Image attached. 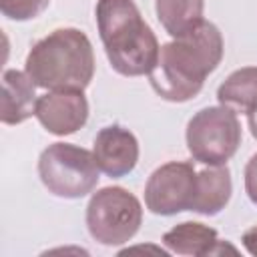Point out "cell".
<instances>
[{"label": "cell", "instance_id": "8fae6325", "mask_svg": "<svg viewBox=\"0 0 257 257\" xmlns=\"http://www.w3.org/2000/svg\"><path fill=\"white\" fill-rule=\"evenodd\" d=\"M36 100V84L26 72L16 68L4 70L0 100V120L4 124H20L30 118L34 114Z\"/></svg>", "mask_w": 257, "mask_h": 257}, {"label": "cell", "instance_id": "ba28073f", "mask_svg": "<svg viewBox=\"0 0 257 257\" xmlns=\"http://www.w3.org/2000/svg\"><path fill=\"white\" fill-rule=\"evenodd\" d=\"M34 116L50 135H74L88 120V100L82 90H50L38 96Z\"/></svg>", "mask_w": 257, "mask_h": 257}, {"label": "cell", "instance_id": "277c9868", "mask_svg": "<svg viewBox=\"0 0 257 257\" xmlns=\"http://www.w3.org/2000/svg\"><path fill=\"white\" fill-rule=\"evenodd\" d=\"M98 165L92 151L72 143H52L38 157L42 185L60 199H82L98 185Z\"/></svg>", "mask_w": 257, "mask_h": 257}, {"label": "cell", "instance_id": "9a60e30c", "mask_svg": "<svg viewBox=\"0 0 257 257\" xmlns=\"http://www.w3.org/2000/svg\"><path fill=\"white\" fill-rule=\"evenodd\" d=\"M50 0H0V10L6 18L24 22L40 16L48 8Z\"/></svg>", "mask_w": 257, "mask_h": 257}, {"label": "cell", "instance_id": "5bb4252c", "mask_svg": "<svg viewBox=\"0 0 257 257\" xmlns=\"http://www.w3.org/2000/svg\"><path fill=\"white\" fill-rule=\"evenodd\" d=\"M205 0H155V12L161 26L173 38L197 28L205 18Z\"/></svg>", "mask_w": 257, "mask_h": 257}, {"label": "cell", "instance_id": "30bf717a", "mask_svg": "<svg viewBox=\"0 0 257 257\" xmlns=\"http://www.w3.org/2000/svg\"><path fill=\"white\" fill-rule=\"evenodd\" d=\"M163 243L171 253H177V255L205 257V255H221L225 251L237 253L233 245L219 239L213 227L199 221H183L171 227L163 235Z\"/></svg>", "mask_w": 257, "mask_h": 257}, {"label": "cell", "instance_id": "5b68a950", "mask_svg": "<svg viewBox=\"0 0 257 257\" xmlns=\"http://www.w3.org/2000/svg\"><path fill=\"white\" fill-rule=\"evenodd\" d=\"M141 223L143 205L124 187H102L86 205V229L100 245L114 247L131 241Z\"/></svg>", "mask_w": 257, "mask_h": 257}, {"label": "cell", "instance_id": "3957f363", "mask_svg": "<svg viewBox=\"0 0 257 257\" xmlns=\"http://www.w3.org/2000/svg\"><path fill=\"white\" fill-rule=\"evenodd\" d=\"M24 72L46 90H84L94 76V50L78 28H56L30 48Z\"/></svg>", "mask_w": 257, "mask_h": 257}, {"label": "cell", "instance_id": "8992f818", "mask_svg": "<svg viewBox=\"0 0 257 257\" xmlns=\"http://www.w3.org/2000/svg\"><path fill=\"white\" fill-rule=\"evenodd\" d=\"M243 139L237 112L219 104L205 106L191 116L185 131L187 151L203 165H227Z\"/></svg>", "mask_w": 257, "mask_h": 257}, {"label": "cell", "instance_id": "ac0fdd59", "mask_svg": "<svg viewBox=\"0 0 257 257\" xmlns=\"http://www.w3.org/2000/svg\"><path fill=\"white\" fill-rule=\"evenodd\" d=\"M247 124H249V131H251L253 139H257V108L247 112Z\"/></svg>", "mask_w": 257, "mask_h": 257}, {"label": "cell", "instance_id": "6da1fadb", "mask_svg": "<svg viewBox=\"0 0 257 257\" xmlns=\"http://www.w3.org/2000/svg\"><path fill=\"white\" fill-rule=\"evenodd\" d=\"M223 52L221 30L203 20L197 28L161 46L159 58L149 72V82L161 98L187 102L201 92L205 78L217 70Z\"/></svg>", "mask_w": 257, "mask_h": 257}, {"label": "cell", "instance_id": "e0dca14e", "mask_svg": "<svg viewBox=\"0 0 257 257\" xmlns=\"http://www.w3.org/2000/svg\"><path fill=\"white\" fill-rule=\"evenodd\" d=\"M241 241H243V247H245L251 255H257V225L249 227V229L243 233Z\"/></svg>", "mask_w": 257, "mask_h": 257}, {"label": "cell", "instance_id": "7c38bea8", "mask_svg": "<svg viewBox=\"0 0 257 257\" xmlns=\"http://www.w3.org/2000/svg\"><path fill=\"white\" fill-rule=\"evenodd\" d=\"M231 193H233V181H231L229 167L209 165V169H203L197 173L191 211L213 217L227 207Z\"/></svg>", "mask_w": 257, "mask_h": 257}, {"label": "cell", "instance_id": "9c48e42d", "mask_svg": "<svg viewBox=\"0 0 257 257\" xmlns=\"http://www.w3.org/2000/svg\"><path fill=\"white\" fill-rule=\"evenodd\" d=\"M139 153L137 137L120 124L102 126L92 143L96 165L110 179H120L133 173L139 163Z\"/></svg>", "mask_w": 257, "mask_h": 257}, {"label": "cell", "instance_id": "7a4b0ae2", "mask_svg": "<svg viewBox=\"0 0 257 257\" xmlns=\"http://www.w3.org/2000/svg\"><path fill=\"white\" fill-rule=\"evenodd\" d=\"M94 18L114 72L143 76L153 70L161 46L135 0H96Z\"/></svg>", "mask_w": 257, "mask_h": 257}, {"label": "cell", "instance_id": "2e32d148", "mask_svg": "<svg viewBox=\"0 0 257 257\" xmlns=\"http://www.w3.org/2000/svg\"><path fill=\"white\" fill-rule=\"evenodd\" d=\"M243 181H245V193L253 205H257V153L251 155V159L245 165L243 171Z\"/></svg>", "mask_w": 257, "mask_h": 257}, {"label": "cell", "instance_id": "4fadbf2b", "mask_svg": "<svg viewBox=\"0 0 257 257\" xmlns=\"http://www.w3.org/2000/svg\"><path fill=\"white\" fill-rule=\"evenodd\" d=\"M219 104L235 112H251L257 108V66L233 70L217 88Z\"/></svg>", "mask_w": 257, "mask_h": 257}, {"label": "cell", "instance_id": "52a82bcc", "mask_svg": "<svg viewBox=\"0 0 257 257\" xmlns=\"http://www.w3.org/2000/svg\"><path fill=\"white\" fill-rule=\"evenodd\" d=\"M197 171L189 161H169L157 167L145 185V205L153 215L171 217L191 211Z\"/></svg>", "mask_w": 257, "mask_h": 257}]
</instances>
